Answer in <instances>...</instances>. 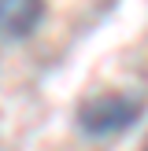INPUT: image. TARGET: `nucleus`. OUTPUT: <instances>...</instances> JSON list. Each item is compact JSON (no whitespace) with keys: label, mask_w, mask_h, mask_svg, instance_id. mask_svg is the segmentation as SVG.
<instances>
[{"label":"nucleus","mask_w":148,"mask_h":151,"mask_svg":"<svg viewBox=\"0 0 148 151\" xmlns=\"http://www.w3.org/2000/svg\"><path fill=\"white\" fill-rule=\"evenodd\" d=\"M141 111H144L141 100H133L126 92H100L78 107V125L89 137H115V133L137 125Z\"/></svg>","instance_id":"obj_1"},{"label":"nucleus","mask_w":148,"mask_h":151,"mask_svg":"<svg viewBox=\"0 0 148 151\" xmlns=\"http://www.w3.org/2000/svg\"><path fill=\"white\" fill-rule=\"evenodd\" d=\"M144 151H148V140H144Z\"/></svg>","instance_id":"obj_3"},{"label":"nucleus","mask_w":148,"mask_h":151,"mask_svg":"<svg viewBox=\"0 0 148 151\" xmlns=\"http://www.w3.org/2000/svg\"><path fill=\"white\" fill-rule=\"evenodd\" d=\"M44 19V0H0V37L22 41Z\"/></svg>","instance_id":"obj_2"}]
</instances>
